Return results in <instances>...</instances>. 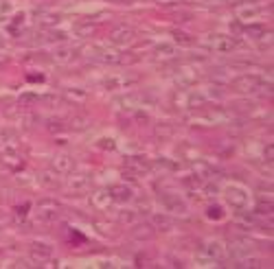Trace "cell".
I'll list each match as a JSON object with an SVG mask.
<instances>
[{
	"label": "cell",
	"instance_id": "28",
	"mask_svg": "<svg viewBox=\"0 0 274 269\" xmlns=\"http://www.w3.org/2000/svg\"><path fill=\"white\" fill-rule=\"evenodd\" d=\"M152 169H158V171H164V173H173V171H178V162H173L169 158H158L152 162Z\"/></svg>",
	"mask_w": 274,
	"mask_h": 269
},
{
	"label": "cell",
	"instance_id": "37",
	"mask_svg": "<svg viewBox=\"0 0 274 269\" xmlns=\"http://www.w3.org/2000/svg\"><path fill=\"white\" fill-rule=\"evenodd\" d=\"M37 101H40V97H37L35 92H25V94H20V98H18L20 105H33V103H37Z\"/></svg>",
	"mask_w": 274,
	"mask_h": 269
},
{
	"label": "cell",
	"instance_id": "3",
	"mask_svg": "<svg viewBox=\"0 0 274 269\" xmlns=\"http://www.w3.org/2000/svg\"><path fill=\"white\" fill-rule=\"evenodd\" d=\"M226 252H228V256L233 258V263H239V261H244V258H248V256L254 254V243L246 237L233 239L228 243V247H226Z\"/></svg>",
	"mask_w": 274,
	"mask_h": 269
},
{
	"label": "cell",
	"instance_id": "38",
	"mask_svg": "<svg viewBox=\"0 0 274 269\" xmlns=\"http://www.w3.org/2000/svg\"><path fill=\"white\" fill-rule=\"evenodd\" d=\"M206 215H209V219H215V221L224 219V210H221L219 206H209V210H206Z\"/></svg>",
	"mask_w": 274,
	"mask_h": 269
},
{
	"label": "cell",
	"instance_id": "35",
	"mask_svg": "<svg viewBox=\"0 0 274 269\" xmlns=\"http://www.w3.org/2000/svg\"><path fill=\"white\" fill-rule=\"evenodd\" d=\"M44 125H46V129L53 131V134H55V131H64L66 129V122L61 121V119H49Z\"/></svg>",
	"mask_w": 274,
	"mask_h": 269
},
{
	"label": "cell",
	"instance_id": "21",
	"mask_svg": "<svg viewBox=\"0 0 274 269\" xmlns=\"http://www.w3.org/2000/svg\"><path fill=\"white\" fill-rule=\"evenodd\" d=\"M2 162L7 164L11 171H20V169H25V160L18 155V151L16 149H11V151H4V155H2Z\"/></svg>",
	"mask_w": 274,
	"mask_h": 269
},
{
	"label": "cell",
	"instance_id": "46",
	"mask_svg": "<svg viewBox=\"0 0 274 269\" xmlns=\"http://www.w3.org/2000/svg\"><path fill=\"white\" fill-rule=\"evenodd\" d=\"M156 2H158V4H176L178 0H156Z\"/></svg>",
	"mask_w": 274,
	"mask_h": 269
},
{
	"label": "cell",
	"instance_id": "30",
	"mask_svg": "<svg viewBox=\"0 0 274 269\" xmlns=\"http://www.w3.org/2000/svg\"><path fill=\"white\" fill-rule=\"evenodd\" d=\"M64 98H66V101H70V103H83L88 98V94L83 92V90L68 88V90H64Z\"/></svg>",
	"mask_w": 274,
	"mask_h": 269
},
{
	"label": "cell",
	"instance_id": "27",
	"mask_svg": "<svg viewBox=\"0 0 274 269\" xmlns=\"http://www.w3.org/2000/svg\"><path fill=\"white\" fill-rule=\"evenodd\" d=\"M66 125L70 127V129H75V131H83V129H88V127L92 125V121L88 119V116H83V114H79V116H73Z\"/></svg>",
	"mask_w": 274,
	"mask_h": 269
},
{
	"label": "cell",
	"instance_id": "2",
	"mask_svg": "<svg viewBox=\"0 0 274 269\" xmlns=\"http://www.w3.org/2000/svg\"><path fill=\"white\" fill-rule=\"evenodd\" d=\"M61 212V204L55 199H42L35 204V219L40 223H53Z\"/></svg>",
	"mask_w": 274,
	"mask_h": 269
},
{
	"label": "cell",
	"instance_id": "41",
	"mask_svg": "<svg viewBox=\"0 0 274 269\" xmlns=\"http://www.w3.org/2000/svg\"><path fill=\"white\" fill-rule=\"evenodd\" d=\"M136 212H121V221H127V223H134Z\"/></svg>",
	"mask_w": 274,
	"mask_h": 269
},
{
	"label": "cell",
	"instance_id": "44",
	"mask_svg": "<svg viewBox=\"0 0 274 269\" xmlns=\"http://www.w3.org/2000/svg\"><path fill=\"white\" fill-rule=\"evenodd\" d=\"M226 4H233V7H239V4H244L246 0H224Z\"/></svg>",
	"mask_w": 274,
	"mask_h": 269
},
{
	"label": "cell",
	"instance_id": "42",
	"mask_svg": "<svg viewBox=\"0 0 274 269\" xmlns=\"http://www.w3.org/2000/svg\"><path fill=\"white\" fill-rule=\"evenodd\" d=\"M272 151H274V147H272V145H268V147H266V160H268V164H272Z\"/></svg>",
	"mask_w": 274,
	"mask_h": 269
},
{
	"label": "cell",
	"instance_id": "12",
	"mask_svg": "<svg viewBox=\"0 0 274 269\" xmlns=\"http://www.w3.org/2000/svg\"><path fill=\"white\" fill-rule=\"evenodd\" d=\"M226 199H228V204L233 206L235 210H246V208H248L250 197H248V193H246L244 188L233 186V188H228V191H226Z\"/></svg>",
	"mask_w": 274,
	"mask_h": 269
},
{
	"label": "cell",
	"instance_id": "4",
	"mask_svg": "<svg viewBox=\"0 0 274 269\" xmlns=\"http://www.w3.org/2000/svg\"><path fill=\"white\" fill-rule=\"evenodd\" d=\"M206 46L215 53H233L239 49V42L233 35H221V33H213L206 37Z\"/></svg>",
	"mask_w": 274,
	"mask_h": 269
},
{
	"label": "cell",
	"instance_id": "14",
	"mask_svg": "<svg viewBox=\"0 0 274 269\" xmlns=\"http://www.w3.org/2000/svg\"><path fill=\"white\" fill-rule=\"evenodd\" d=\"M191 169H193V175H195L197 179H202V182H209V179H213L217 175V169L213 167V164L204 162V160H197V162H193Z\"/></svg>",
	"mask_w": 274,
	"mask_h": 269
},
{
	"label": "cell",
	"instance_id": "25",
	"mask_svg": "<svg viewBox=\"0 0 274 269\" xmlns=\"http://www.w3.org/2000/svg\"><path fill=\"white\" fill-rule=\"evenodd\" d=\"M154 234H156V230H154L152 223H138L134 230H132V237L140 239V241H143V239H152Z\"/></svg>",
	"mask_w": 274,
	"mask_h": 269
},
{
	"label": "cell",
	"instance_id": "11",
	"mask_svg": "<svg viewBox=\"0 0 274 269\" xmlns=\"http://www.w3.org/2000/svg\"><path fill=\"white\" fill-rule=\"evenodd\" d=\"M160 204L164 206L169 212H176V215H184L187 212V204L182 201L180 195H176V193H160Z\"/></svg>",
	"mask_w": 274,
	"mask_h": 269
},
{
	"label": "cell",
	"instance_id": "16",
	"mask_svg": "<svg viewBox=\"0 0 274 269\" xmlns=\"http://www.w3.org/2000/svg\"><path fill=\"white\" fill-rule=\"evenodd\" d=\"M108 191H110L112 199L119 201V204H127V201L134 199V191H132L127 184H114V186H110Z\"/></svg>",
	"mask_w": 274,
	"mask_h": 269
},
{
	"label": "cell",
	"instance_id": "24",
	"mask_svg": "<svg viewBox=\"0 0 274 269\" xmlns=\"http://www.w3.org/2000/svg\"><path fill=\"white\" fill-rule=\"evenodd\" d=\"M257 215H263V217H270L272 215V195L268 193V195H259L257 199Z\"/></svg>",
	"mask_w": 274,
	"mask_h": 269
},
{
	"label": "cell",
	"instance_id": "5",
	"mask_svg": "<svg viewBox=\"0 0 274 269\" xmlns=\"http://www.w3.org/2000/svg\"><path fill=\"white\" fill-rule=\"evenodd\" d=\"M202 256L206 258L209 263H224L228 252H226V245L217 239H211L202 245Z\"/></svg>",
	"mask_w": 274,
	"mask_h": 269
},
{
	"label": "cell",
	"instance_id": "1",
	"mask_svg": "<svg viewBox=\"0 0 274 269\" xmlns=\"http://www.w3.org/2000/svg\"><path fill=\"white\" fill-rule=\"evenodd\" d=\"M233 88L242 94H254V97H270L272 94V81L259 77V74H242L233 81Z\"/></svg>",
	"mask_w": 274,
	"mask_h": 269
},
{
	"label": "cell",
	"instance_id": "33",
	"mask_svg": "<svg viewBox=\"0 0 274 269\" xmlns=\"http://www.w3.org/2000/svg\"><path fill=\"white\" fill-rule=\"evenodd\" d=\"M94 31H97V24H94V22H79V24L75 26V35H79V37H88V35H92Z\"/></svg>",
	"mask_w": 274,
	"mask_h": 269
},
{
	"label": "cell",
	"instance_id": "47",
	"mask_svg": "<svg viewBox=\"0 0 274 269\" xmlns=\"http://www.w3.org/2000/svg\"><path fill=\"white\" fill-rule=\"evenodd\" d=\"M0 49H2V37H0Z\"/></svg>",
	"mask_w": 274,
	"mask_h": 269
},
{
	"label": "cell",
	"instance_id": "20",
	"mask_svg": "<svg viewBox=\"0 0 274 269\" xmlns=\"http://www.w3.org/2000/svg\"><path fill=\"white\" fill-rule=\"evenodd\" d=\"M154 55H156V59H176L178 55H180V50H178V46H173V44H158L154 49Z\"/></svg>",
	"mask_w": 274,
	"mask_h": 269
},
{
	"label": "cell",
	"instance_id": "17",
	"mask_svg": "<svg viewBox=\"0 0 274 269\" xmlns=\"http://www.w3.org/2000/svg\"><path fill=\"white\" fill-rule=\"evenodd\" d=\"M66 33L61 31H42V33H35V35L31 37L35 44H53V42H66Z\"/></svg>",
	"mask_w": 274,
	"mask_h": 269
},
{
	"label": "cell",
	"instance_id": "36",
	"mask_svg": "<svg viewBox=\"0 0 274 269\" xmlns=\"http://www.w3.org/2000/svg\"><path fill=\"white\" fill-rule=\"evenodd\" d=\"M171 35H173V40H176L178 44H193V42H195L193 40V35H189V33H184V31H173Z\"/></svg>",
	"mask_w": 274,
	"mask_h": 269
},
{
	"label": "cell",
	"instance_id": "22",
	"mask_svg": "<svg viewBox=\"0 0 274 269\" xmlns=\"http://www.w3.org/2000/svg\"><path fill=\"white\" fill-rule=\"evenodd\" d=\"M18 145V134L13 129H2L0 131V147H4V151L16 149Z\"/></svg>",
	"mask_w": 274,
	"mask_h": 269
},
{
	"label": "cell",
	"instance_id": "7",
	"mask_svg": "<svg viewBox=\"0 0 274 269\" xmlns=\"http://www.w3.org/2000/svg\"><path fill=\"white\" fill-rule=\"evenodd\" d=\"M90 188H92V175H88V173H75L66 182V191L73 193V195H83Z\"/></svg>",
	"mask_w": 274,
	"mask_h": 269
},
{
	"label": "cell",
	"instance_id": "8",
	"mask_svg": "<svg viewBox=\"0 0 274 269\" xmlns=\"http://www.w3.org/2000/svg\"><path fill=\"white\" fill-rule=\"evenodd\" d=\"M125 171L130 175H145L152 171V162L145 160L143 155H130V158H125Z\"/></svg>",
	"mask_w": 274,
	"mask_h": 269
},
{
	"label": "cell",
	"instance_id": "26",
	"mask_svg": "<svg viewBox=\"0 0 274 269\" xmlns=\"http://www.w3.org/2000/svg\"><path fill=\"white\" fill-rule=\"evenodd\" d=\"M136 79L134 77H110V79H106V81H103V86H106L108 90H116V88H125V86H132V83H134Z\"/></svg>",
	"mask_w": 274,
	"mask_h": 269
},
{
	"label": "cell",
	"instance_id": "43",
	"mask_svg": "<svg viewBox=\"0 0 274 269\" xmlns=\"http://www.w3.org/2000/svg\"><path fill=\"white\" fill-rule=\"evenodd\" d=\"M27 79H29V81H44V77H42V74H29V77H27Z\"/></svg>",
	"mask_w": 274,
	"mask_h": 269
},
{
	"label": "cell",
	"instance_id": "45",
	"mask_svg": "<svg viewBox=\"0 0 274 269\" xmlns=\"http://www.w3.org/2000/svg\"><path fill=\"white\" fill-rule=\"evenodd\" d=\"M230 29H235V31L239 33V31H244V26H242V22L237 20V22H233V24H230Z\"/></svg>",
	"mask_w": 274,
	"mask_h": 269
},
{
	"label": "cell",
	"instance_id": "10",
	"mask_svg": "<svg viewBox=\"0 0 274 269\" xmlns=\"http://www.w3.org/2000/svg\"><path fill=\"white\" fill-rule=\"evenodd\" d=\"M51 171H55L57 175H70L75 171V158L68 153H57L51 162Z\"/></svg>",
	"mask_w": 274,
	"mask_h": 269
},
{
	"label": "cell",
	"instance_id": "31",
	"mask_svg": "<svg viewBox=\"0 0 274 269\" xmlns=\"http://www.w3.org/2000/svg\"><path fill=\"white\" fill-rule=\"evenodd\" d=\"M259 13H261V7L246 4V7H239V20H250V18H257Z\"/></svg>",
	"mask_w": 274,
	"mask_h": 269
},
{
	"label": "cell",
	"instance_id": "40",
	"mask_svg": "<svg viewBox=\"0 0 274 269\" xmlns=\"http://www.w3.org/2000/svg\"><path fill=\"white\" fill-rule=\"evenodd\" d=\"M9 11H11V4H9L7 0H0V18H4Z\"/></svg>",
	"mask_w": 274,
	"mask_h": 269
},
{
	"label": "cell",
	"instance_id": "19",
	"mask_svg": "<svg viewBox=\"0 0 274 269\" xmlns=\"http://www.w3.org/2000/svg\"><path fill=\"white\" fill-rule=\"evenodd\" d=\"M61 16L59 13H49V11H37L35 13V24L44 26V29H51V26L59 24Z\"/></svg>",
	"mask_w": 274,
	"mask_h": 269
},
{
	"label": "cell",
	"instance_id": "34",
	"mask_svg": "<svg viewBox=\"0 0 274 269\" xmlns=\"http://www.w3.org/2000/svg\"><path fill=\"white\" fill-rule=\"evenodd\" d=\"M244 33L248 37H252V40H261V37L268 33V29L263 24H250V26H246L244 29Z\"/></svg>",
	"mask_w": 274,
	"mask_h": 269
},
{
	"label": "cell",
	"instance_id": "18",
	"mask_svg": "<svg viewBox=\"0 0 274 269\" xmlns=\"http://www.w3.org/2000/svg\"><path fill=\"white\" fill-rule=\"evenodd\" d=\"M90 204L94 206V208H99V210H108L110 208V204H114V199H112V195H110L108 188H101V191H97L92 195Z\"/></svg>",
	"mask_w": 274,
	"mask_h": 269
},
{
	"label": "cell",
	"instance_id": "32",
	"mask_svg": "<svg viewBox=\"0 0 274 269\" xmlns=\"http://www.w3.org/2000/svg\"><path fill=\"white\" fill-rule=\"evenodd\" d=\"M40 182L44 184V186H53L55 188V186H59V175L49 169V171H42L40 173Z\"/></svg>",
	"mask_w": 274,
	"mask_h": 269
},
{
	"label": "cell",
	"instance_id": "9",
	"mask_svg": "<svg viewBox=\"0 0 274 269\" xmlns=\"http://www.w3.org/2000/svg\"><path fill=\"white\" fill-rule=\"evenodd\" d=\"M134 37H136V31H134V26H130V24H116L114 29L110 31V40L119 46L132 44Z\"/></svg>",
	"mask_w": 274,
	"mask_h": 269
},
{
	"label": "cell",
	"instance_id": "15",
	"mask_svg": "<svg viewBox=\"0 0 274 269\" xmlns=\"http://www.w3.org/2000/svg\"><path fill=\"white\" fill-rule=\"evenodd\" d=\"M77 55H79V49L64 44V46H57V49L51 53V59L57 61V64H70V61L77 57Z\"/></svg>",
	"mask_w": 274,
	"mask_h": 269
},
{
	"label": "cell",
	"instance_id": "6",
	"mask_svg": "<svg viewBox=\"0 0 274 269\" xmlns=\"http://www.w3.org/2000/svg\"><path fill=\"white\" fill-rule=\"evenodd\" d=\"M92 57L97 61H103V64H110V66H119L123 61H130L125 53H121L119 49H103V46H97L92 50Z\"/></svg>",
	"mask_w": 274,
	"mask_h": 269
},
{
	"label": "cell",
	"instance_id": "29",
	"mask_svg": "<svg viewBox=\"0 0 274 269\" xmlns=\"http://www.w3.org/2000/svg\"><path fill=\"white\" fill-rule=\"evenodd\" d=\"M237 223L242 225V228H257V225H259V217H257V215H248V212L239 210Z\"/></svg>",
	"mask_w": 274,
	"mask_h": 269
},
{
	"label": "cell",
	"instance_id": "39",
	"mask_svg": "<svg viewBox=\"0 0 274 269\" xmlns=\"http://www.w3.org/2000/svg\"><path fill=\"white\" fill-rule=\"evenodd\" d=\"M99 147H101V149H108V151H112V149L116 147V143H114L112 138H101V140H99Z\"/></svg>",
	"mask_w": 274,
	"mask_h": 269
},
{
	"label": "cell",
	"instance_id": "13",
	"mask_svg": "<svg viewBox=\"0 0 274 269\" xmlns=\"http://www.w3.org/2000/svg\"><path fill=\"white\" fill-rule=\"evenodd\" d=\"M29 254L35 263H44L53 256V247L49 243H44V241H33L29 245Z\"/></svg>",
	"mask_w": 274,
	"mask_h": 269
},
{
	"label": "cell",
	"instance_id": "23",
	"mask_svg": "<svg viewBox=\"0 0 274 269\" xmlns=\"http://www.w3.org/2000/svg\"><path fill=\"white\" fill-rule=\"evenodd\" d=\"M152 225H154V230H158V232H169V230L173 228V221H171V217H167V215H154Z\"/></svg>",
	"mask_w": 274,
	"mask_h": 269
}]
</instances>
